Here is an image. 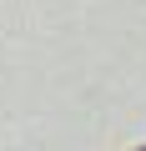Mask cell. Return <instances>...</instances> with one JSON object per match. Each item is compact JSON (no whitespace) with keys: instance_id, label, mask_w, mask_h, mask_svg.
<instances>
[{"instance_id":"1","label":"cell","mask_w":146,"mask_h":151,"mask_svg":"<svg viewBox=\"0 0 146 151\" xmlns=\"http://www.w3.org/2000/svg\"><path fill=\"white\" fill-rule=\"evenodd\" d=\"M141 151H146V146H141Z\"/></svg>"}]
</instances>
